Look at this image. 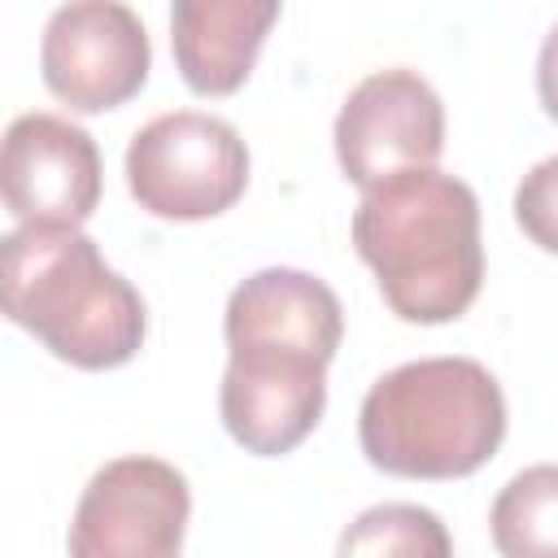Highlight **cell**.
Masks as SVG:
<instances>
[{
  "mask_svg": "<svg viewBox=\"0 0 558 558\" xmlns=\"http://www.w3.org/2000/svg\"><path fill=\"white\" fill-rule=\"evenodd\" d=\"M126 187L153 218H218L248 187V148L231 122L196 109H174L131 135Z\"/></svg>",
  "mask_w": 558,
  "mask_h": 558,
  "instance_id": "4",
  "label": "cell"
},
{
  "mask_svg": "<svg viewBox=\"0 0 558 558\" xmlns=\"http://www.w3.org/2000/svg\"><path fill=\"white\" fill-rule=\"evenodd\" d=\"M353 244L375 270L384 305L405 323H453L480 296V201L445 170H410L362 192Z\"/></svg>",
  "mask_w": 558,
  "mask_h": 558,
  "instance_id": "1",
  "label": "cell"
},
{
  "mask_svg": "<svg viewBox=\"0 0 558 558\" xmlns=\"http://www.w3.org/2000/svg\"><path fill=\"white\" fill-rule=\"evenodd\" d=\"M275 22V0H179L170 9V44L183 83L196 96L240 92Z\"/></svg>",
  "mask_w": 558,
  "mask_h": 558,
  "instance_id": "11",
  "label": "cell"
},
{
  "mask_svg": "<svg viewBox=\"0 0 558 558\" xmlns=\"http://www.w3.org/2000/svg\"><path fill=\"white\" fill-rule=\"evenodd\" d=\"M536 96H541L545 113L558 122V26L545 35L541 57H536Z\"/></svg>",
  "mask_w": 558,
  "mask_h": 558,
  "instance_id": "15",
  "label": "cell"
},
{
  "mask_svg": "<svg viewBox=\"0 0 558 558\" xmlns=\"http://www.w3.org/2000/svg\"><path fill=\"white\" fill-rule=\"evenodd\" d=\"M4 205L22 227H83L100 201L96 140L57 113H22L4 131Z\"/></svg>",
  "mask_w": 558,
  "mask_h": 558,
  "instance_id": "8",
  "label": "cell"
},
{
  "mask_svg": "<svg viewBox=\"0 0 558 558\" xmlns=\"http://www.w3.org/2000/svg\"><path fill=\"white\" fill-rule=\"evenodd\" d=\"M514 222L536 248L558 253V153L536 161L514 187Z\"/></svg>",
  "mask_w": 558,
  "mask_h": 558,
  "instance_id": "14",
  "label": "cell"
},
{
  "mask_svg": "<svg viewBox=\"0 0 558 558\" xmlns=\"http://www.w3.org/2000/svg\"><path fill=\"white\" fill-rule=\"evenodd\" d=\"M327 362L301 353H231L218 388L227 436L257 458L292 453L323 418Z\"/></svg>",
  "mask_w": 558,
  "mask_h": 558,
  "instance_id": "9",
  "label": "cell"
},
{
  "mask_svg": "<svg viewBox=\"0 0 558 558\" xmlns=\"http://www.w3.org/2000/svg\"><path fill=\"white\" fill-rule=\"evenodd\" d=\"M336 558H453V541L427 506L384 501L362 510L340 532Z\"/></svg>",
  "mask_w": 558,
  "mask_h": 558,
  "instance_id": "13",
  "label": "cell"
},
{
  "mask_svg": "<svg viewBox=\"0 0 558 558\" xmlns=\"http://www.w3.org/2000/svg\"><path fill=\"white\" fill-rule=\"evenodd\" d=\"M148 65V31L135 17V9L118 0L61 4L44 26V83L74 113H105L126 105L144 87Z\"/></svg>",
  "mask_w": 558,
  "mask_h": 558,
  "instance_id": "7",
  "label": "cell"
},
{
  "mask_svg": "<svg viewBox=\"0 0 558 558\" xmlns=\"http://www.w3.org/2000/svg\"><path fill=\"white\" fill-rule=\"evenodd\" d=\"M371 466L401 480L475 475L506 440V397L475 357H418L371 384L357 414Z\"/></svg>",
  "mask_w": 558,
  "mask_h": 558,
  "instance_id": "3",
  "label": "cell"
},
{
  "mask_svg": "<svg viewBox=\"0 0 558 558\" xmlns=\"http://www.w3.org/2000/svg\"><path fill=\"white\" fill-rule=\"evenodd\" d=\"M440 153L445 105L414 70L366 74L336 113V161L362 192L410 170H436Z\"/></svg>",
  "mask_w": 558,
  "mask_h": 558,
  "instance_id": "6",
  "label": "cell"
},
{
  "mask_svg": "<svg viewBox=\"0 0 558 558\" xmlns=\"http://www.w3.org/2000/svg\"><path fill=\"white\" fill-rule=\"evenodd\" d=\"M488 527L501 558H558V462L519 471L497 493Z\"/></svg>",
  "mask_w": 558,
  "mask_h": 558,
  "instance_id": "12",
  "label": "cell"
},
{
  "mask_svg": "<svg viewBox=\"0 0 558 558\" xmlns=\"http://www.w3.org/2000/svg\"><path fill=\"white\" fill-rule=\"evenodd\" d=\"M0 301L9 323L78 371H109L140 353L144 296L105 266L78 227H17L0 244Z\"/></svg>",
  "mask_w": 558,
  "mask_h": 558,
  "instance_id": "2",
  "label": "cell"
},
{
  "mask_svg": "<svg viewBox=\"0 0 558 558\" xmlns=\"http://www.w3.org/2000/svg\"><path fill=\"white\" fill-rule=\"evenodd\" d=\"M192 493L161 458L126 453L105 462L70 519V558H179Z\"/></svg>",
  "mask_w": 558,
  "mask_h": 558,
  "instance_id": "5",
  "label": "cell"
},
{
  "mask_svg": "<svg viewBox=\"0 0 558 558\" xmlns=\"http://www.w3.org/2000/svg\"><path fill=\"white\" fill-rule=\"evenodd\" d=\"M227 349L231 353H301L331 362L344 336L340 296L310 270L266 266L248 275L227 301Z\"/></svg>",
  "mask_w": 558,
  "mask_h": 558,
  "instance_id": "10",
  "label": "cell"
}]
</instances>
